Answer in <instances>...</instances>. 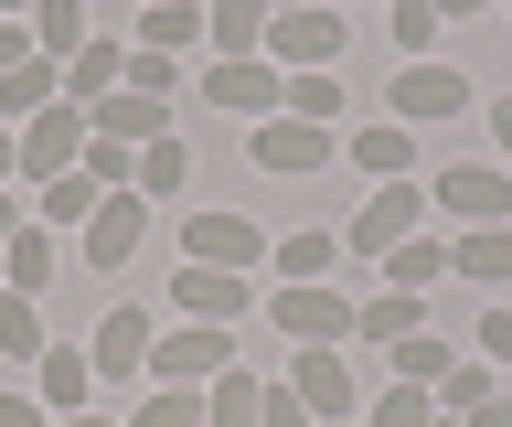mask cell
Instances as JSON below:
<instances>
[{
    "label": "cell",
    "mask_w": 512,
    "mask_h": 427,
    "mask_svg": "<svg viewBox=\"0 0 512 427\" xmlns=\"http://www.w3.org/2000/svg\"><path fill=\"white\" fill-rule=\"evenodd\" d=\"M0 22H32V0H0Z\"/></svg>",
    "instance_id": "48"
},
{
    "label": "cell",
    "mask_w": 512,
    "mask_h": 427,
    "mask_svg": "<svg viewBox=\"0 0 512 427\" xmlns=\"http://www.w3.org/2000/svg\"><path fill=\"white\" fill-rule=\"evenodd\" d=\"M32 374H43V385H32V395H43L54 417H75V406H86V395H96V353H86V342H54V353L32 363Z\"/></svg>",
    "instance_id": "19"
},
{
    "label": "cell",
    "mask_w": 512,
    "mask_h": 427,
    "mask_svg": "<svg viewBox=\"0 0 512 427\" xmlns=\"http://www.w3.org/2000/svg\"><path fill=\"white\" fill-rule=\"evenodd\" d=\"M86 139L150 150V139H171V97H139V86H118V97H96V107H86Z\"/></svg>",
    "instance_id": "14"
},
{
    "label": "cell",
    "mask_w": 512,
    "mask_h": 427,
    "mask_svg": "<svg viewBox=\"0 0 512 427\" xmlns=\"http://www.w3.org/2000/svg\"><path fill=\"white\" fill-rule=\"evenodd\" d=\"M32 214H22V193H11V182H0V235H22Z\"/></svg>",
    "instance_id": "45"
},
{
    "label": "cell",
    "mask_w": 512,
    "mask_h": 427,
    "mask_svg": "<svg viewBox=\"0 0 512 427\" xmlns=\"http://www.w3.org/2000/svg\"><path fill=\"white\" fill-rule=\"evenodd\" d=\"M427 193H438L448 225H512V171L502 161H448Z\"/></svg>",
    "instance_id": "7"
},
{
    "label": "cell",
    "mask_w": 512,
    "mask_h": 427,
    "mask_svg": "<svg viewBox=\"0 0 512 427\" xmlns=\"http://www.w3.org/2000/svg\"><path fill=\"white\" fill-rule=\"evenodd\" d=\"M139 235H150V193H96V214H86V267H128V257H139Z\"/></svg>",
    "instance_id": "13"
},
{
    "label": "cell",
    "mask_w": 512,
    "mask_h": 427,
    "mask_svg": "<svg viewBox=\"0 0 512 427\" xmlns=\"http://www.w3.org/2000/svg\"><path fill=\"white\" fill-rule=\"evenodd\" d=\"M171 310H182V321H246L256 310V278H235V267H182V278H171Z\"/></svg>",
    "instance_id": "12"
},
{
    "label": "cell",
    "mask_w": 512,
    "mask_h": 427,
    "mask_svg": "<svg viewBox=\"0 0 512 427\" xmlns=\"http://www.w3.org/2000/svg\"><path fill=\"white\" fill-rule=\"evenodd\" d=\"M118 86H128V43H107V33H96L86 54H75V65H64V97H75V107H96V97H118Z\"/></svg>",
    "instance_id": "26"
},
{
    "label": "cell",
    "mask_w": 512,
    "mask_h": 427,
    "mask_svg": "<svg viewBox=\"0 0 512 427\" xmlns=\"http://www.w3.org/2000/svg\"><path fill=\"white\" fill-rule=\"evenodd\" d=\"M448 363H459V353H448L438 321H427V331H406V342H395V385H438Z\"/></svg>",
    "instance_id": "34"
},
{
    "label": "cell",
    "mask_w": 512,
    "mask_h": 427,
    "mask_svg": "<svg viewBox=\"0 0 512 427\" xmlns=\"http://www.w3.org/2000/svg\"><path fill=\"white\" fill-rule=\"evenodd\" d=\"M288 385H299V406H310L320 427H352V417H363V385H352V353H342V342H299Z\"/></svg>",
    "instance_id": "4"
},
{
    "label": "cell",
    "mask_w": 512,
    "mask_h": 427,
    "mask_svg": "<svg viewBox=\"0 0 512 427\" xmlns=\"http://www.w3.org/2000/svg\"><path fill=\"white\" fill-rule=\"evenodd\" d=\"M491 139H502V171H512V97H491Z\"/></svg>",
    "instance_id": "43"
},
{
    "label": "cell",
    "mask_w": 512,
    "mask_h": 427,
    "mask_svg": "<svg viewBox=\"0 0 512 427\" xmlns=\"http://www.w3.org/2000/svg\"><path fill=\"white\" fill-rule=\"evenodd\" d=\"M352 54V22L331 11V0H299V11H267V65L278 75H320Z\"/></svg>",
    "instance_id": "1"
},
{
    "label": "cell",
    "mask_w": 512,
    "mask_h": 427,
    "mask_svg": "<svg viewBox=\"0 0 512 427\" xmlns=\"http://www.w3.org/2000/svg\"><path fill=\"white\" fill-rule=\"evenodd\" d=\"M352 310H363V299H342L320 278V289H278L267 299V331H288V342H352Z\"/></svg>",
    "instance_id": "10"
},
{
    "label": "cell",
    "mask_w": 512,
    "mask_h": 427,
    "mask_svg": "<svg viewBox=\"0 0 512 427\" xmlns=\"http://www.w3.org/2000/svg\"><path fill=\"white\" fill-rule=\"evenodd\" d=\"M203 406H214V427H256V374L235 363V374H214L203 385Z\"/></svg>",
    "instance_id": "36"
},
{
    "label": "cell",
    "mask_w": 512,
    "mask_h": 427,
    "mask_svg": "<svg viewBox=\"0 0 512 427\" xmlns=\"http://www.w3.org/2000/svg\"><path fill=\"white\" fill-rule=\"evenodd\" d=\"M214 54H267V0H203Z\"/></svg>",
    "instance_id": "28"
},
{
    "label": "cell",
    "mask_w": 512,
    "mask_h": 427,
    "mask_svg": "<svg viewBox=\"0 0 512 427\" xmlns=\"http://www.w3.org/2000/svg\"><path fill=\"white\" fill-rule=\"evenodd\" d=\"M363 427H438V395H427V385H384Z\"/></svg>",
    "instance_id": "35"
},
{
    "label": "cell",
    "mask_w": 512,
    "mask_h": 427,
    "mask_svg": "<svg viewBox=\"0 0 512 427\" xmlns=\"http://www.w3.org/2000/svg\"><path fill=\"white\" fill-rule=\"evenodd\" d=\"M342 161H352V171H374V182H406V171H416V129H395V118H384V129H352V139H342Z\"/></svg>",
    "instance_id": "23"
},
{
    "label": "cell",
    "mask_w": 512,
    "mask_h": 427,
    "mask_svg": "<svg viewBox=\"0 0 512 427\" xmlns=\"http://www.w3.org/2000/svg\"><path fill=\"white\" fill-rule=\"evenodd\" d=\"M182 171H192V150H182V129H171V139H150V150H139V171H128V193L171 203V193H182Z\"/></svg>",
    "instance_id": "31"
},
{
    "label": "cell",
    "mask_w": 512,
    "mask_h": 427,
    "mask_svg": "<svg viewBox=\"0 0 512 427\" xmlns=\"http://www.w3.org/2000/svg\"><path fill=\"white\" fill-rule=\"evenodd\" d=\"M256 427H320V417L299 406V385L278 374V385H256Z\"/></svg>",
    "instance_id": "37"
},
{
    "label": "cell",
    "mask_w": 512,
    "mask_h": 427,
    "mask_svg": "<svg viewBox=\"0 0 512 427\" xmlns=\"http://www.w3.org/2000/svg\"><path fill=\"white\" fill-rule=\"evenodd\" d=\"M331 267H342V235H331V225H299V235L267 246V278H278V289H320Z\"/></svg>",
    "instance_id": "16"
},
{
    "label": "cell",
    "mask_w": 512,
    "mask_h": 427,
    "mask_svg": "<svg viewBox=\"0 0 512 427\" xmlns=\"http://www.w3.org/2000/svg\"><path fill=\"white\" fill-rule=\"evenodd\" d=\"M86 0H32V54H43V65H75V54H86Z\"/></svg>",
    "instance_id": "24"
},
{
    "label": "cell",
    "mask_w": 512,
    "mask_h": 427,
    "mask_svg": "<svg viewBox=\"0 0 512 427\" xmlns=\"http://www.w3.org/2000/svg\"><path fill=\"white\" fill-rule=\"evenodd\" d=\"M406 331H427V299L416 289H374L363 310H352V342H384V353H395Z\"/></svg>",
    "instance_id": "22"
},
{
    "label": "cell",
    "mask_w": 512,
    "mask_h": 427,
    "mask_svg": "<svg viewBox=\"0 0 512 427\" xmlns=\"http://www.w3.org/2000/svg\"><path fill=\"white\" fill-rule=\"evenodd\" d=\"M0 182H22V139L11 129H0Z\"/></svg>",
    "instance_id": "46"
},
{
    "label": "cell",
    "mask_w": 512,
    "mask_h": 427,
    "mask_svg": "<svg viewBox=\"0 0 512 427\" xmlns=\"http://www.w3.org/2000/svg\"><path fill=\"white\" fill-rule=\"evenodd\" d=\"M54 353V331H43V310H32L22 289H0V363H43Z\"/></svg>",
    "instance_id": "29"
},
{
    "label": "cell",
    "mask_w": 512,
    "mask_h": 427,
    "mask_svg": "<svg viewBox=\"0 0 512 427\" xmlns=\"http://www.w3.org/2000/svg\"><path fill=\"white\" fill-rule=\"evenodd\" d=\"M470 342H480V363H502V385H512V299H502V310H491V321L470 331Z\"/></svg>",
    "instance_id": "39"
},
{
    "label": "cell",
    "mask_w": 512,
    "mask_h": 427,
    "mask_svg": "<svg viewBox=\"0 0 512 427\" xmlns=\"http://www.w3.org/2000/svg\"><path fill=\"white\" fill-rule=\"evenodd\" d=\"M86 214H96V182H86V171H54V182H43V193H32V225H75V235H86Z\"/></svg>",
    "instance_id": "30"
},
{
    "label": "cell",
    "mask_w": 512,
    "mask_h": 427,
    "mask_svg": "<svg viewBox=\"0 0 512 427\" xmlns=\"http://www.w3.org/2000/svg\"><path fill=\"white\" fill-rule=\"evenodd\" d=\"M288 118L331 129V118H342V65H320V75H288Z\"/></svg>",
    "instance_id": "33"
},
{
    "label": "cell",
    "mask_w": 512,
    "mask_h": 427,
    "mask_svg": "<svg viewBox=\"0 0 512 427\" xmlns=\"http://www.w3.org/2000/svg\"><path fill=\"white\" fill-rule=\"evenodd\" d=\"M480 11H502V0H438V22H480Z\"/></svg>",
    "instance_id": "44"
},
{
    "label": "cell",
    "mask_w": 512,
    "mask_h": 427,
    "mask_svg": "<svg viewBox=\"0 0 512 427\" xmlns=\"http://www.w3.org/2000/svg\"><path fill=\"white\" fill-rule=\"evenodd\" d=\"M448 267L480 278V289H512V225H459L448 235Z\"/></svg>",
    "instance_id": "20"
},
{
    "label": "cell",
    "mask_w": 512,
    "mask_h": 427,
    "mask_svg": "<svg viewBox=\"0 0 512 427\" xmlns=\"http://www.w3.org/2000/svg\"><path fill=\"white\" fill-rule=\"evenodd\" d=\"M54 97H64V65H43V54H32V65H11V75H0V129H22V118H43Z\"/></svg>",
    "instance_id": "25"
},
{
    "label": "cell",
    "mask_w": 512,
    "mask_h": 427,
    "mask_svg": "<svg viewBox=\"0 0 512 427\" xmlns=\"http://www.w3.org/2000/svg\"><path fill=\"white\" fill-rule=\"evenodd\" d=\"M11 139H22V182L43 193L54 171H75V161H86V107H75V97H54L43 118H22Z\"/></svg>",
    "instance_id": "5"
},
{
    "label": "cell",
    "mask_w": 512,
    "mask_h": 427,
    "mask_svg": "<svg viewBox=\"0 0 512 427\" xmlns=\"http://www.w3.org/2000/svg\"><path fill=\"white\" fill-rule=\"evenodd\" d=\"M192 97H203V107H224V118H246V129H256V118H278V107H288V75L267 65V54H214V65L192 75Z\"/></svg>",
    "instance_id": "2"
},
{
    "label": "cell",
    "mask_w": 512,
    "mask_h": 427,
    "mask_svg": "<svg viewBox=\"0 0 512 427\" xmlns=\"http://www.w3.org/2000/svg\"><path fill=\"white\" fill-rule=\"evenodd\" d=\"M342 161V129H310V118H256V171H288V182H310V171Z\"/></svg>",
    "instance_id": "8"
},
{
    "label": "cell",
    "mask_w": 512,
    "mask_h": 427,
    "mask_svg": "<svg viewBox=\"0 0 512 427\" xmlns=\"http://www.w3.org/2000/svg\"><path fill=\"white\" fill-rule=\"evenodd\" d=\"M54 427H118V417H96V406H75V417H54Z\"/></svg>",
    "instance_id": "47"
},
{
    "label": "cell",
    "mask_w": 512,
    "mask_h": 427,
    "mask_svg": "<svg viewBox=\"0 0 512 427\" xmlns=\"http://www.w3.org/2000/svg\"><path fill=\"white\" fill-rule=\"evenodd\" d=\"M395 43H406V65L438 43V0H395Z\"/></svg>",
    "instance_id": "38"
},
{
    "label": "cell",
    "mask_w": 512,
    "mask_h": 427,
    "mask_svg": "<svg viewBox=\"0 0 512 427\" xmlns=\"http://www.w3.org/2000/svg\"><path fill=\"white\" fill-rule=\"evenodd\" d=\"M54 278H64V235H54V225H22V235H0V289L43 299Z\"/></svg>",
    "instance_id": "15"
},
{
    "label": "cell",
    "mask_w": 512,
    "mask_h": 427,
    "mask_svg": "<svg viewBox=\"0 0 512 427\" xmlns=\"http://www.w3.org/2000/svg\"><path fill=\"white\" fill-rule=\"evenodd\" d=\"M0 427H54V406H43V395H11V385H0Z\"/></svg>",
    "instance_id": "41"
},
{
    "label": "cell",
    "mask_w": 512,
    "mask_h": 427,
    "mask_svg": "<svg viewBox=\"0 0 512 427\" xmlns=\"http://www.w3.org/2000/svg\"><path fill=\"white\" fill-rule=\"evenodd\" d=\"M267 11H299V0H267Z\"/></svg>",
    "instance_id": "49"
},
{
    "label": "cell",
    "mask_w": 512,
    "mask_h": 427,
    "mask_svg": "<svg viewBox=\"0 0 512 427\" xmlns=\"http://www.w3.org/2000/svg\"><path fill=\"white\" fill-rule=\"evenodd\" d=\"M128 427H214V406H203V385H150Z\"/></svg>",
    "instance_id": "32"
},
{
    "label": "cell",
    "mask_w": 512,
    "mask_h": 427,
    "mask_svg": "<svg viewBox=\"0 0 512 427\" xmlns=\"http://www.w3.org/2000/svg\"><path fill=\"white\" fill-rule=\"evenodd\" d=\"M448 118H470V75L448 65V54L395 65V129H448Z\"/></svg>",
    "instance_id": "3"
},
{
    "label": "cell",
    "mask_w": 512,
    "mask_h": 427,
    "mask_svg": "<svg viewBox=\"0 0 512 427\" xmlns=\"http://www.w3.org/2000/svg\"><path fill=\"white\" fill-rule=\"evenodd\" d=\"M438 427H470V417H438Z\"/></svg>",
    "instance_id": "50"
},
{
    "label": "cell",
    "mask_w": 512,
    "mask_h": 427,
    "mask_svg": "<svg viewBox=\"0 0 512 427\" xmlns=\"http://www.w3.org/2000/svg\"><path fill=\"white\" fill-rule=\"evenodd\" d=\"M192 43H214L203 0H139V54H192Z\"/></svg>",
    "instance_id": "17"
},
{
    "label": "cell",
    "mask_w": 512,
    "mask_h": 427,
    "mask_svg": "<svg viewBox=\"0 0 512 427\" xmlns=\"http://www.w3.org/2000/svg\"><path fill=\"white\" fill-rule=\"evenodd\" d=\"M11 65H32V22H0V75Z\"/></svg>",
    "instance_id": "42"
},
{
    "label": "cell",
    "mask_w": 512,
    "mask_h": 427,
    "mask_svg": "<svg viewBox=\"0 0 512 427\" xmlns=\"http://www.w3.org/2000/svg\"><path fill=\"white\" fill-rule=\"evenodd\" d=\"M96 374H150V310H107V321L86 331Z\"/></svg>",
    "instance_id": "18"
},
{
    "label": "cell",
    "mask_w": 512,
    "mask_h": 427,
    "mask_svg": "<svg viewBox=\"0 0 512 427\" xmlns=\"http://www.w3.org/2000/svg\"><path fill=\"white\" fill-rule=\"evenodd\" d=\"M374 267H384V289H416V299H427V289L448 278V235H427V225H416L406 246H384Z\"/></svg>",
    "instance_id": "21"
},
{
    "label": "cell",
    "mask_w": 512,
    "mask_h": 427,
    "mask_svg": "<svg viewBox=\"0 0 512 427\" xmlns=\"http://www.w3.org/2000/svg\"><path fill=\"white\" fill-rule=\"evenodd\" d=\"M128 86H139V97H171L182 75H171V54H128Z\"/></svg>",
    "instance_id": "40"
},
{
    "label": "cell",
    "mask_w": 512,
    "mask_h": 427,
    "mask_svg": "<svg viewBox=\"0 0 512 427\" xmlns=\"http://www.w3.org/2000/svg\"><path fill=\"white\" fill-rule=\"evenodd\" d=\"M416 225H427V193H416V182H374V203H363L352 235H342V257H384V246H406Z\"/></svg>",
    "instance_id": "9"
},
{
    "label": "cell",
    "mask_w": 512,
    "mask_h": 427,
    "mask_svg": "<svg viewBox=\"0 0 512 427\" xmlns=\"http://www.w3.org/2000/svg\"><path fill=\"white\" fill-rule=\"evenodd\" d=\"M427 395H438V417H480V406L502 395V363H480V353H470V363H448Z\"/></svg>",
    "instance_id": "27"
},
{
    "label": "cell",
    "mask_w": 512,
    "mask_h": 427,
    "mask_svg": "<svg viewBox=\"0 0 512 427\" xmlns=\"http://www.w3.org/2000/svg\"><path fill=\"white\" fill-rule=\"evenodd\" d=\"M182 257H192V267H235V278H256V267H267V235H256L246 214H192V225H182Z\"/></svg>",
    "instance_id": "11"
},
{
    "label": "cell",
    "mask_w": 512,
    "mask_h": 427,
    "mask_svg": "<svg viewBox=\"0 0 512 427\" xmlns=\"http://www.w3.org/2000/svg\"><path fill=\"white\" fill-rule=\"evenodd\" d=\"M235 374V331L224 321H182L171 342H150V385H214Z\"/></svg>",
    "instance_id": "6"
},
{
    "label": "cell",
    "mask_w": 512,
    "mask_h": 427,
    "mask_svg": "<svg viewBox=\"0 0 512 427\" xmlns=\"http://www.w3.org/2000/svg\"><path fill=\"white\" fill-rule=\"evenodd\" d=\"M502 11H512V0H502Z\"/></svg>",
    "instance_id": "51"
}]
</instances>
